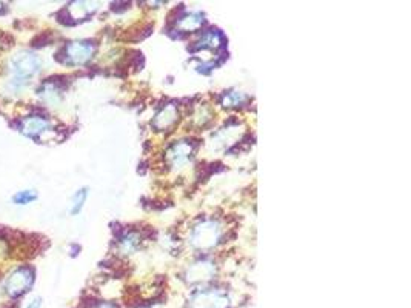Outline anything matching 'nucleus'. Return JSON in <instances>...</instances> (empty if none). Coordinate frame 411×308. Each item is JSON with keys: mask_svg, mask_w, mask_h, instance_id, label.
I'll return each instance as SVG.
<instances>
[{"mask_svg": "<svg viewBox=\"0 0 411 308\" xmlns=\"http://www.w3.org/2000/svg\"><path fill=\"white\" fill-rule=\"evenodd\" d=\"M42 60L39 55L33 53H18L10 60V70L12 73L11 86L12 88H21L25 85V80L33 77L34 74L40 71Z\"/></svg>", "mask_w": 411, "mask_h": 308, "instance_id": "f257e3e1", "label": "nucleus"}, {"mask_svg": "<svg viewBox=\"0 0 411 308\" xmlns=\"http://www.w3.org/2000/svg\"><path fill=\"white\" fill-rule=\"evenodd\" d=\"M222 228L214 220H203L192 228L190 242L197 250H211L219 244Z\"/></svg>", "mask_w": 411, "mask_h": 308, "instance_id": "f03ea898", "label": "nucleus"}, {"mask_svg": "<svg viewBox=\"0 0 411 308\" xmlns=\"http://www.w3.org/2000/svg\"><path fill=\"white\" fill-rule=\"evenodd\" d=\"M34 282V271L28 267H22L12 271V273L6 277L5 281V290L11 298H18L25 292H28Z\"/></svg>", "mask_w": 411, "mask_h": 308, "instance_id": "7ed1b4c3", "label": "nucleus"}, {"mask_svg": "<svg viewBox=\"0 0 411 308\" xmlns=\"http://www.w3.org/2000/svg\"><path fill=\"white\" fill-rule=\"evenodd\" d=\"M96 51V47L91 42L76 40L68 43L65 48V60L71 65H84L91 60L92 54Z\"/></svg>", "mask_w": 411, "mask_h": 308, "instance_id": "20e7f679", "label": "nucleus"}, {"mask_svg": "<svg viewBox=\"0 0 411 308\" xmlns=\"http://www.w3.org/2000/svg\"><path fill=\"white\" fill-rule=\"evenodd\" d=\"M228 298L219 290H203L191 299V308H227Z\"/></svg>", "mask_w": 411, "mask_h": 308, "instance_id": "39448f33", "label": "nucleus"}, {"mask_svg": "<svg viewBox=\"0 0 411 308\" xmlns=\"http://www.w3.org/2000/svg\"><path fill=\"white\" fill-rule=\"evenodd\" d=\"M192 153V146L188 142H179V144L173 145L168 151V160L174 166V168H180V166L188 162Z\"/></svg>", "mask_w": 411, "mask_h": 308, "instance_id": "423d86ee", "label": "nucleus"}, {"mask_svg": "<svg viewBox=\"0 0 411 308\" xmlns=\"http://www.w3.org/2000/svg\"><path fill=\"white\" fill-rule=\"evenodd\" d=\"M49 129V122L40 116H31L22 123V133L29 138H39Z\"/></svg>", "mask_w": 411, "mask_h": 308, "instance_id": "0eeeda50", "label": "nucleus"}, {"mask_svg": "<svg viewBox=\"0 0 411 308\" xmlns=\"http://www.w3.org/2000/svg\"><path fill=\"white\" fill-rule=\"evenodd\" d=\"M214 274V267L210 262H197L188 270V281L190 282H203L211 279Z\"/></svg>", "mask_w": 411, "mask_h": 308, "instance_id": "6e6552de", "label": "nucleus"}, {"mask_svg": "<svg viewBox=\"0 0 411 308\" xmlns=\"http://www.w3.org/2000/svg\"><path fill=\"white\" fill-rule=\"evenodd\" d=\"M97 10L96 3H88V2H74L68 6L66 11L73 21H82V18L88 17Z\"/></svg>", "mask_w": 411, "mask_h": 308, "instance_id": "1a4fd4ad", "label": "nucleus"}, {"mask_svg": "<svg viewBox=\"0 0 411 308\" xmlns=\"http://www.w3.org/2000/svg\"><path fill=\"white\" fill-rule=\"evenodd\" d=\"M176 120H177V110H176V107L170 105V107L164 108L158 116H155L154 127L158 129H165L170 125H173Z\"/></svg>", "mask_w": 411, "mask_h": 308, "instance_id": "9d476101", "label": "nucleus"}, {"mask_svg": "<svg viewBox=\"0 0 411 308\" xmlns=\"http://www.w3.org/2000/svg\"><path fill=\"white\" fill-rule=\"evenodd\" d=\"M222 42H223V37L219 31L211 29L207 34H203L202 39L197 42V45L192 49H201V48H213L214 49V48H219L222 45Z\"/></svg>", "mask_w": 411, "mask_h": 308, "instance_id": "9b49d317", "label": "nucleus"}, {"mask_svg": "<svg viewBox=\"0 0 411 308\" xmlns=\"http://www.w3.org/2000/svg\"><path fill=\"white\" fill-rule=\"evenodd\" d=\"M203 23V14L201 12H190V14L184 16L179 22V28L182 31H195L199 27H202Z\"/></svg>", "mask_w": 411, "mask_h": 308, "instance_id": "f8f14e48", "label": "nucleus"}, {"mask_svg": "<svg viewBox=\"0 0 411 308\" xmlns=\"http://www.w3.org/2000/svg\"><path fill=\"white\" fill-rule=\"evenodd\" d=\"M60 90L54 84H45L39 90V96L43 102L58 103L60 101Z\"/></svg>", "mask_w": 411, "mask_h": 308, "instance_id": "ddd939ff", "label": "nucleus"}, {"mask_svg": "<svg viewBox=\"0 0 411 308\" xmlns=\"http://www.w3.org/2000/svg\"><path fill=\"white\" fill-rule=\"evenodd\" d=\"M86 197H88V190L86 188H80L77 193L74 194L71 202V214L80 213V209L84 208V203L86 202Z\"/></svg>", "mask_w": 411, "mask_h": 308, "instance_id": "4468645a", "label": "nucleus"}, {"mask_svg": "<svg viewBox=\"0 0 411 308\" xmlns=\"http://www.w3.org/2000/svg\"><path fill=\"white\" fill-rule=\"evenodd\" d=\"M244 101L245 96L238 91H229L225 92V96H223V105H225V107H239Z\"/></svg>", "mask_w": 411, "mask_h": 308, "instance_id": "2eb2a0df", "label": "nucleus"}, {"mask_svg": "<svg viewBox=\"0 0 411 308\" xmlns=\"http://www.w3.org/2000/svg\"><path fill=\"white\" fill-rule=\"evenodd\" d=\"M137 246H139V238H137V234L134 233L127 234V236L121 240V248L123 253L133 251Z\"/></svg>", "mask_w": 411, "mask_h": 308, "instance_id": "dca6fc26", "label": "nucleus"}, {"mask_svg": "<svg viewBox=\"0 0 411 308\" xmlns=\"http://www.w3.org/2000/svg\"><path fill=\"white\" fill-rule=\"evenodd\" d=\"M36 197H37V194L34 193V191L27 190V191H18V193L12 197V201L18 203V205H27V203L33 202Z\"/></svg>", "mask_w": 411, "mask_h": 308, "instance_id": "f3484780", "label": "nucleus"}, {"mask_svg": "<svg viewBox=\"0 0 411 308\" xmlns=\"http://www.w3.org/2000/svg\"><path fill=\"white\" fill-rule=\"evenodd\" d=\"M40 304H42L40 299H33V300H31L29 304L27 305V308H40Z\"/></svg>", "mask_w": 411, "mask_h": 308, "instance_id": "a211bd4d", "label": "nucleus"}, {"mask_svg": "<svg viewBox=\"0 0 411 308\" xmlns=\"http://www.w3.org/2000/svg\"><path fill=\"white\" fill-rule=\"evenodd\" d=\"M95 308H116L114 305H111V304H99V305H96Z\"/></svg>", "mask_w": 411, "mask_h": 308, "instance_id": "6ab92c4d", "label": "nucleus"}]
</instances>
